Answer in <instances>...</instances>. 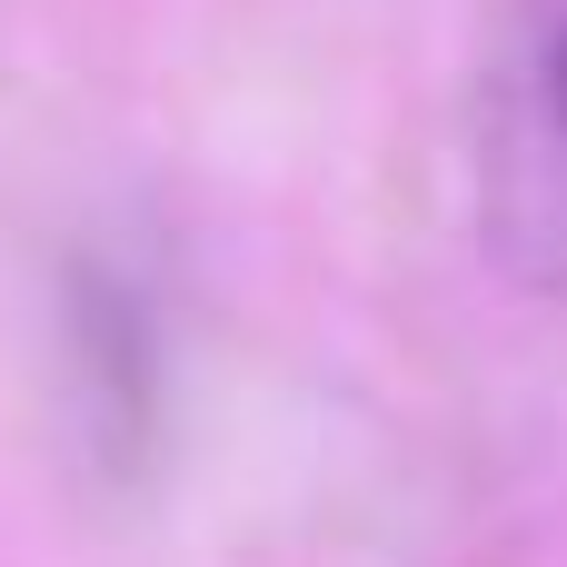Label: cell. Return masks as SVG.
<instances>
[{"instance_id":"cell-1","label":"cell","mask_w":567,"mask_h":567,"mask_svg":"<svg viewBox=\"0 0 567 567\" xmlns=\"http://www.w3.org/2000/svg\"><path fill=\"white\" fill-rule=\"evenodd\" d=\"M50 399L100 488H150L179 449L189 319L169 249L140 219H90L50 269Z\"/></svg>"},{"instance_id":"cell-2","label":"cell","mask_w":567,"mask_h":567,"mask_svg":"<svg viewBox=\"0 0 567 567\" xmlns=\"http://www.w3.org/2000/svg\"><path fill=\"white\" fill-rule=\"evenodd\" d=\"M468 219L508 289L567 299V0H518L468 90Z\"/></svg>"}]
</instances>
